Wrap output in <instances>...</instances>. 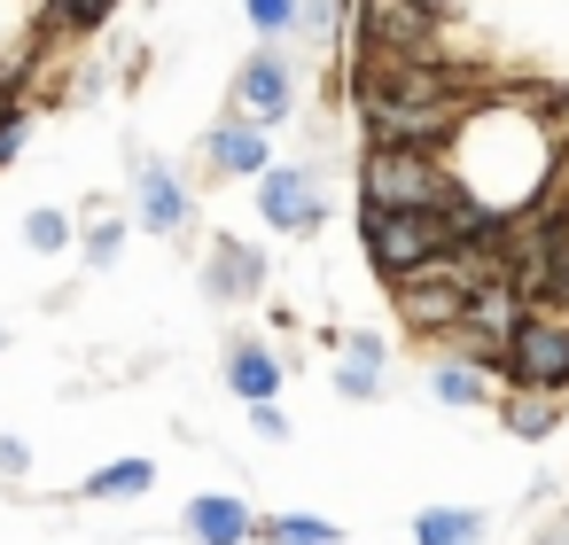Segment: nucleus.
<instances>
[{
	"label": "nucleus",
	"mask_w": 569,
	"mask_h": 545,
	"mask_svg": "<svg viewBox=\"0 0 569 545\" xmlns=\"http://www.w3.org/2000/svg\"><path fill=\"white\" fill-rule=\"evenodd\" d=\"M445 172H452L460 195H476L499 219H515L553 188L561 149H553V133H546V118L530 102L515 110V94H483V102L460 110V125L445 141Z\"/></svg>",
	"instance_id": "obj_1"
},
{
	"label": "nucleus",
	"mask_w": 569,
	"mask_h": 545,
	"mask_svg": "<svg viewBox=\"0 0 569 545\" xmlns=\"http://www.w3.org/2000/svg\"><path fill=\"white\" fill-rule=\"evenodd\" d=\"M196 211H203L196 180H188L172 157L126 141V219H133L141 234H157V242H188V234H196Z\"/></svg>",
	"instance_id": "obj_2"
},
{
	"label": "nucleus",
	"mask_w": 569,
	"mask_h": 545,
	"mask_svg": "<svg viewBox=\"0 0 569 545\" xmlns=\"http://www.w3.org/2000/svg\"><path fill=\"white\" fill-rule=\"evenodd\" d=\"M359 250H367L375 281L390 289V281H413V273L445 265L452 234H445L437 211H375V203H359Z\"/></svg>",
	"instance_id": "obj_3"
},
{
	"label": "nucleus",
	"mask_w": 569,
	"mask_h": 545,
	"mask_svg": "<svg viewBox=\"0 0 569 545\" xmlns=\"http://www.w3.org/2000/svg\"><path fill=\"white\" fill-rule=\"evenodd\" d=\"M258 195V219H266V234H289V242H312L320 226H328V157H273L258 180H250Z\"/></svg>",
	"instance_id": "obj_4"
},
{
	"label": "nucleus",
	"mask_w": 569,
	"mask_h": 545,
	"mask_svg": "<svg viewBox=\"0 0 569 545\" xmlns=\"http://www.w3.org/2000/svg\"><path fill=\"white\" fill-rule=\"evenodd\" d=\"M499 382L507 390H546L569 397V304H530L499 351Z\"/></svg>",
	"instance_id": "obj_5"
},
{
	"label": "nucleus",
	"mask_w": 569,
	"mask_h": 545,
	"mask_svg": "<svg viewBox=\"0 0 569 545\" xmlns=\"http://www.w3.org/2000/svg\"><path fill=\"white\" fill-rule=\"evenodd\" d=\"M445 188L452 172L429 149H359V203L375 211H437Z\"/></svg>",
	"instance_id": "obj_6"
},
{
	"label": "nucleus",
	"mask_w": 569,
	"mask_h": 545,
	"mask_svg": "<svg viewBox=\"0 0 569 545\" xmlns=\"http://www.w3.org/2000/svg\"><path fill=\"white\" fill-rule=\"evenodd\" d=\"M227 102L242 110V118H258V125H289L297 110H305V63H297V48H281V40H258L242 63H234V87H227Z\"/></svg>",
	"instance_id": "obj_7"
},
{
	"label": "nucleus",
	"mask_w": 569,
	"mask_h": 545,
	"mask_svg": "<svg viewBox=\"0 0 569 545\" xmlns=\"http://www.w3.org/2000/svg\"><path fill=\"white\" fill-rule=\"evenodd\" d=\"M266 164H273V125H258V118H242V110L227 102V110L196 133V157H188L180 172L203 188V180H258Z\"/></svg>",
	"instance_id": "obj_8"
},
{
	"label": "nucleus",
	"mask_w": 569,
	"mask_h": 545,
	"mask_svg": "<svg viewBox=\"0 0 569 545\" xmlns=\"http://www.w3.org/2000/svg\"><path fill=\"white\" fill-rule=\"evenodd\" d=\"M351 55H437L445 17H429L421 0H351Z\"/></svg>",
	"instance_id": "obj_9"
},
{
	"label": "nucleus",
	"mask_w": 569,
	"mask_h": 545,
	"mask_svg": "<svg viewBox=\"0 0 569 545\" xmlns=\"http://www.w3.org/2000/svg\"><path fill=\"white\" fill-rule=\"evenodd\" d=\"M203 296L219 304V312H250V304H266V289H273V258H266V242H242V234H211L203 242Z\"/></svg>",
	"instance_id": "obj_10"
},
{
	"label": "nucleus",
	"mask_w": 569,
	"mask_h": 545,
	"mask_svg": "<svg viewBox=\"0 0 569 545\" xmlns=\"http://www.w3.org/2000/svg\"><path fill=\"white\" fill-rule=\"evenodd\" d=\"M468 289H476V281L445 258V265H429V273H413V281H390V304H398V320H406L421 343H437V335H452V327H460Z\"/></svg>",
	"instance_id": "obj_11"
},
{
	"label": "nucleus",
	"mask_w": 569,
	"mask_h": 545,
	"mask_svg": "<svg viewBox=\"0 0 569 545\" xmlns=\"http://www.w3.org/2000/svg\"><path fill=\"white\" fill-rule=\"evenodd\" d=\"M219 374H227V390H234L242 405H266V397H281V382H289V359H281L266 335L234 327V335L219 343Z\"/></svg>",
	"instance_id": "obj_12"
},
{
	"label": "nucleus",
	"mask_w": 569,
	"mask_h": 545,
	"mask_svg": "<svg viewBox=\"0 0 569 545\" xmlns=\"http://www.w3.org/2000/svg\"><path fill=\"white\" fill-rule=\"evenodd\" d=\"M180 529H188L196 545H258V514H250V498H234V491H196V498L180 506Z\"/></svg>",
	"instance_id": "obj_13"
},
{
	"label": "nucleus",
	"mask_w": 569,
	"mask_h": 545,
	"mask_svg": "<svg viewBox=\"0 0 569 545\" xmlns=\"http://www.w3.org/2000/svg\"><path fill=\"white\" fill-rule=\"evenodd\" d=\"M429 397L452 405V413H483V405H499L491 374H483L476 359H452V351H437V366H429Z\"/></svg>",
	"instance_id": "obj_14"
},
{
	"label": "nucleus",
	"mask_w": 569,
	"mask_h": 545,
	"mask_svg": "<svg viewBox=\"0 0 569 545\" xmlns=\"http://www.w3.org/2000/svg\"><path fill=\"white\" fill-rule=\"evenodd\" d=\"M343 24H351V0H297V32H289L297 63H320L328 48H343Z\"/></svg>",
	"instance_id": "obj_15"
},
{
	"label": "nucleus",
	"mask_w": 569,
	"mask_h": 545,
	"mask_svg": "<svg viewBox=\"0 0 569 545\" xmlns=\"http://www.w3.org/2000/svg\"><path fill=\"white\" fill-rule=\"evenodd\" d=\"M491 413H499V428H507L515 444H546V436L561 428V397H546V390H507Z\"/></svg>",
	"instance_id": "obj_16"
},
{
	"label": "nucleus",
	"mask_w": 569,
	"mask_h": 545,
	"mask_svg": "<svg viewBox=\"0 0 569 545\" xmlns=\"http://www.w3.org/2000/svg\"><path fill=\"white\" fill-rule=\"evenodd\" d=\"M491 514L483 506H421L413 514V545H483Z\"/></svg>",
	"instance_id": "obj_17"
},
{
	"label": "nucleus",
	"mask_w": 569,
	"mask_h": 545,
	"mask_svg": "<svg viewBox=\"0 0 569 545\" xmlns=\"http://www.w3.org/2000/svg\"><path fill=\"white\" fill-rule=\"evenodd\" d=\"M126 242H133V219H126V211H94L71 250H79L87 273H118V265H126Z\"/></svg>",
	"instance_id": "obj_18"
},
{
	"label": "nucleus",
	"mask_w": 569,
	"mask_h": 545,
	"mask_svg": "<svg viewBox=\"0 0 569 545\" xmlns=\"http://www.w3.org/2000/svg\"><path fill=\"white\" fill-rule=\"evenodd\" d=\"M118 17V0H40V40H94Z\"/></svg>",
	"instance_id": "obj_19"
},
{
	"label": "nucleus",
	"mask_w": 569,
	"mask_h": 545,
	"mask_svg": "<svg viewBox=\"0 0 569 545\" xmlns=\"http://www.w3.org/2000/svg\"><path fill=\"white\" fill-rule=\"evenodd\" d=\"M79 491L87 498H149L157 491V460H102Z\"/></svg>",
	"instance_id": "obj_20"
},
{
	"label": "nucleus",
	"mask_w": 569,
	"mask_h": 545,
	"mask_svg": "<svg viewBox=\"0 0 569 545\" xmlns=\"http://www.w3.org/2000/svg\"><path fill=\"white\" fill-rule=\"evenodd\" d=\"M48 40H40V0H0V55H40Z\"/></svg>",
	"instance_id": "obj_21"
},
{
	"label": "nucleus",
	"mask_w": 569,
	"mask_h": 545,
	"mask_svg": "<svg viewBox=\"0 0 569 545\" xmlns=\"http://www.w3.org/2000/svg\"><path fill=\"white\" fill-rule=\"evenodd\" d=\"M79 242V226H71V211H56V203H40V211H24V250L32 258H63Z\"/></svg>",
	"instance_id": "obj_22"
},
{
	"label": "nucleus",
	"mask_w": 569,
	"mask_h": 545,
	"mask_svg": "<svg viewBox=\"0 0 569 545\" xmlns=\"http://www.w3.org/2000/svg\"><path fill=\"white\" fill-rule=\"evenodd\" d=\"M258 537L266 545H343V529L328 514H273V522H258Z\"/></svg>",
	"instance_id": "obj_23"
},
{
	"label": "nucleus",
	"mask_w": 569,
	"mask_h": 545,
	"mask_svg": "<svg viewBox=\"0 0 569 545\" xmlns=\"http://www.w3.org/2000/svg\"><path fill=\"white\" fill-rule=\"evenodd\" d=\"M328 359H359V366L390 374V335L382 327H328Z\"/></svg>",
	"instance_id": "obj_24"
},
{
	"label": "nucleus",
	"mask_w": 569,
	"mask_h": 545,
	"mask_svg": "<svg viewBox=\"0 0 569 545\" xmlns=\"http://www.w3.org/2000/svg\"><path fill=\"white\" fill-rule=\"evenodd\" d=\"M328 390H336L343 405H382V390H390V382H382V366H359V359H336V366H328Z\"/></svg>",
	"instance_id": "obj_25"
},
{
	"label": "nucleus",
	"mask_w": 569,
	"mask_h": 545,
	"mask_svg": "<svg viewBox=\"0 0 569 545\" xmlns=\"http://www.w3.org/2000/svg\"><path fill=\"white\" fill-rule=\"evenodd\" d=\"M242 24H250L258 40H281V48H289V32H297V0H242Z\"/></svg>",
	"instance_id": "obj_26"
},
{
	"label": "nucleus",
	"mask_w": 569,
	"mask_h": 545,
	"mask_svg": "<svg viewBox=\"0 0 569 545\" xmlns=\"http://www.w3.org/2000/svg\"><path fill=\"white\" fill-rule=\"evenodd\" d=\"M24 149H32V110L17 102V110H0V172H9Z\"/></svg>",
	"instance_id": "obj_27"
},
{
	"label": "nucleus",
	"mask_w": 569,
	"mask_h": 545,
	"mask_svg": "<svg viewBox=\"0 0 569 545\" xmlns=\"http://www.w3.org/2000/svg\"><path fill=\"white\" fill-rule=\"evenodd\" d=\"M102 94H110V63H79V71H71V87H63V102H71V110H94Z\"/></svg>",
	"instance_id": "obj_28"
},
{
	"label": "nucleus",
	"mask_w": 569,
	"mask_h": 545,
	"mask_svg": "<svg viewBox=\"0 0 569 545\" xmlns=\"http://www.w3.org/2000/svg\"><path fill=\"white\" fill-rule=\"evenodd\" d=\"M250 436H258V444H289V436H297V428H289V413H281V397L250 405Z\"/></svg>",
	"instance_id": "obj_29"
},
{
	"label": "nucleus",
	"mask_w": 569,
	"mask_h": 545,
	"mask_svg": "<svg viewBox=\"0 0 569 545\" xmlns=\"http://www.w3.org/2000/svg\"><path fill=\"white\" fill-rule=\"evenodd\" d=\"M24 475H32V444L9 428V436H0V483H24Z\"/></svg>",
	"instance_id": "obj_30"
},
{
	"label": "nucleus",
	"mask_w": 569,
	"mask_h": 545,
	"mask_svg": "<svg viewBox=\"0 0 569 545\" xmlns=\"http://www.w3.org/2000/svg\"><path fill=\"white\" fill-rule=\"evenodd\" d=\"M149 63H157L149 48H126V55H118V87H149Z\"/></svg>",
	"instance_id": "obj_31"
},
{
	"label": "nucleus",
	"mask_w": 569,
	"mask_h": 545,
	"mask_svg": "<svg viewBox=\"0 0 569 545\" xmlns=\"http://www.w3.org/2000/svg\"><path fill=\"white\" fill-rule=\"evenodd\" d=\"M530 545H569V506H561V514H553V522H546V529H538Z\"/></svg>",
	"instance_id": "obj_32"
},
{
	"label": "nucleus",
	"mask_w": 569,
	"mask_h": 545,
	"mask_svg": "<svg viewBox=\"0 0 569 545\" xmlns=\"http://www.w3.org/2000/svg\"><path fill=\"white\" fill-rule=\"evenodd\" d=\"M421 9H429V17H445V24H452V17H460V9H468V0H421Z\"/></svg>",
	"instance_id": "obj_33"
},
{
	"label": "nucleus",
	"mask_w": 569,
	"mask_h": 545,
	"mask_svg": "<svg viewBox=\"0 0 569 545\" xmlns=\"http://www.w3.org/2000/svg\"><path fill=\"white\" fill-rule=\"evenodd\" d=\"M0 359H9V320H0Z\"/></svg>",
	"instance_id": "obj_34"
}]
</instances>
